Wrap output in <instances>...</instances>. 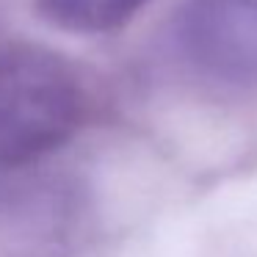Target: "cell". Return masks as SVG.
Returning a JSON list of instances; mask_svg holds the SVG:
<instances>
[{
  "mask_svg": "<svg viewBox=\"0 0 257 257\" xmlns=\"http://www.w3.org/2000/svg\"><path fill=\"white\" fill-rule=\"evenodd\" d=\"M89 116V94L69 61L34 45L0 50V169L67 144Z\"/></svg>",
  "mask_w": 257,
  "mask_h": 257,
  "instance_id": "cell-1",
  "label": "cell"
},
{
  "mask_svg": "<svg viewBox=\"0 0 257 257\" xmlns=\"http://www.w3.org/2000/svg\"><path fill=\"white\" fill-rule=\"evenodd\" d=\"M177 42L185 61L221 86H257V0H188Z\"/></svg>",
  "mask_w": 257,
  "mask_h": 257,
  "instance_id": "cell-2",
  "label": "cell"
},
{
  "mask_svg": "<svg viewBox=\"0 0 257 257\" xmlns=\"http://www.w3.org/2000/svg\"><path fill=\"white\" fill-rule=\"evenodd\" d=\"M150 0H36L50 25L80 36H100L124 28Z\"/></svg>",
  "mask_w": 257,
  "mask_h": 257,
  "instance_id": "cell-3",
  "label": "cell"
}]
</instances>
